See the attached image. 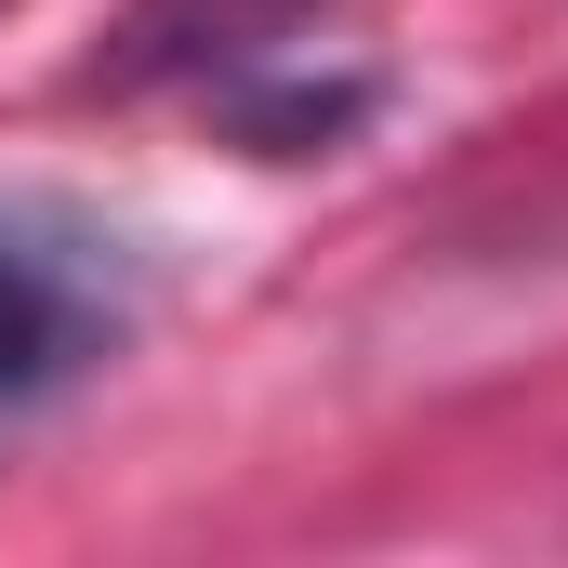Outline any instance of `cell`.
<instances>
[{
    "label": "cell",
    "mask_w": 568,
    "mask_h": 568,
    "mask_svg": "<svg viewBox=\"0 0 568 568\" xmlns=\"http://www.w3.org/2000/svg\"><path fill=\"white\" fill-rule=\"evenodd\" d=\"M317 0H133L120 27H106V93H225V80H252L265 53H278L291 27H304Z\"/></svg>",
    "instance_id": "6da1fadb"
},
{
    "label": "cell",
    "mask_w": 568,
    "mask_h": 568,
    "mask_svg": "<svg viewBox=\"0 0 568 568\" xmlns=\"http://www.w3.org/2000/svg\"><path fill=\"white\" fill-rule=\"evenodd\" d=\"M106 344L93 291L67 252H40L27 225H0V410H40L53 384H80V357Z\"/></svg>",
    "instance_id": "7a4b0ae2"
}]
</instances>
